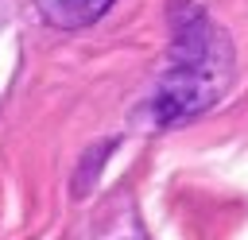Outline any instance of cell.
Returning a JSON list of instances; mask_svg holds the SVG:
<instances>
[{
  "mask_svg": "<svg viewBox=\"0 0 248 240\" xmlns=\"http://www.w3.org/2000/svg\"><path fill=\"white\" fill-rule=\"evenodd\" d=\"M229 77V46L225 39L205 23L198 8L178 12L174 19V62L155 93V120L159 124H182L198 112H205L221 85Z\"/></svg>",
  "mask_w": 248,
  "mask_h": 240,
  "instance_id": "6da1fadb",
  "label": "cell"
},
{
  "mask_svg": "<svg viewBox=\"0 0 248 240\" xmlns=\"http://www.w3.org/2000/svg\"><path fill=\"white\" fill-rule=\"evenodd\" d=\"M35 8H39V15L50 27H58V31H81V27L97 23L112 8V0H35Z\"/></svg>",
  "mask_w": 248,
  "mask_h": 240,
  "instance_id": "7a4b0ae2",
  "label": "cell"
}]
</instances>
